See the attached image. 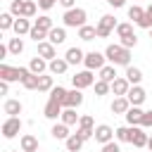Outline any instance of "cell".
Here are the masks:
<instances>
[{
  "label": "cell",
  "mask_w": 152,
  "mask_h": 152,
  "mask_svg": "<svg viewBox=\"0 0 152 152\" xmlns=\"http://www.w3.org/2000/svg\"><path fill=\"white\" fill-rule=\"evenodd\" d=\"M142 114H145V112H142L140 107L131 104V109H128V112H126L124 116H126V121H128L131 126H140V121H142Z\"/></svg>",
  "instance_id": "obj_15"
},
{
  "label": "cell",
  "mask_w": 152,
  "mask_h": 152,
  "mask_svg": "<svg viewBox=\"0 0 152 152\" xmlns=\"http://www.w3.org/2000/svg\"><path fill=\"white\" fill-rule=\"evenodd\" d=\"M104 57H107V59H109L114 66H131V50H128V48H124L121 43L107 45Z\"/></svg>",
  "instance_id": "obj_1"
},
{
  "label": "cell",
  "mask_w": 152,
  "mask_h": 152,
  "mask_svg": "<svg viewBox=\"0 0 152 152\" xmlns=\"http://www.w3.org/2000/svg\"><path fill=\"white\" fill-rule=\"evenodd\" d=\"M102 152H121V150H119V145H116L114 140H109V142L102 145Z\"/></svg>",
  "instance_id": "obj_46"
},
{
  "label": "cell",
  "mask_w": 152,
  "mask_h": 152,
  "mask_svg": "<svg viewBox=\"0 0 152 152\" xmlns=\"http://www.w3.org/2000/svg\"><path fill=\"white\" fill-rule=\"evenodd\" d=\"M138 26H140V28H152V5L145 10V17L138 21Z\"/></svg>",
  "instance_id": "obj_38"
},
{
  "label": "cell",
  "mask_w": 152,
  "mask_h": 152,
  "mask_svg": "<svg viewBox=\"0 0 152 152\" xmlns=\"http://www.w3.org/2000/svg\"><path fill=\"white\" fill-rule=\"evenodd\" d=\"M128 109H131V100H128L126 95L114 97V102H112V112H114V114H126Z\"/></svg>",
  "instance_id": "obj_12"
},
{
  "label": "cell",
  "mask_w": 152,
  "mask_h": 152,
  "mask_svg": "<svg viewBox=\"0 0 152 152\" xmlns=\"http://www.w3.org/2000/svg\"><path fill=\"white\" fill-rule=\"evenodd\" d=\"M131 33H133V26H131V24H119V26H116V36H119V38L131 36Z\"/></svg>",
  "instance_id": "obj_41"
},
{
  "label": "cell",
  "mask_w": 152,
  "mask_h": 152,
  "mask_svg": "<svg viewBox=\"0 0 152 152\" xmlns=\"http://www.w3.org/2000/svg\"><path fill=\"white\" fill-rule=\"evenodd\" d=\"M78 126H81V128H93V116H88V114L81 116V119H78Z\"/></svg>",
  "instance_id": "obj_44"
},
{
  "label": "cell",
  "mask_w": 152,
  "mask_h": 152,
  "mask_svg": "<svg viewBox=\"0 0 152 152\" xmlns=\"http://www.w3.org/2000/svg\"><path fill=\"white\" fill-rule=\"evenodd\" d=\"M36 26H40V28H45V31H50V28H55V26H52V19H50L48 14H43V17H38V19H36Z\"/></svg>",
  "instance_id": "obj_40"
},
{
  "label": "cell",
  "mask_w": 152,
  "mask_h": 152,
  "mask_svg": "<svg viewBox=\"0 0 152 152\" xmlns=\"http://www.w3.org/2000/svg\"><path fill=\"white\" fill-rule=\"evenodd\" d=\"M28 36H31V38H33L36 43H40V40H45V38H48V31L33 24V28H31V33H28Z\"/></svg>",
  "instance_id": "obj_36"
},
{
  "label": "cell",
  "mask_w": 152,
  "mask_h": 152,
  "mask_svg": "<svg viewBox=\"0 0 152 152\" xmlns=\"http://www.w3.org/2000/svg\"><path fill=\"white\" fill-rule=\"evenodd\" d=\"M64 142H66V150H69V152H78V150L83 147V142H86V140H81V138L74 133V135H69Z\"/></svg>",
  "instance_id": "obj_30"
},
{
  "label": "cell",
  "mask_w": 152,
  "mask_h": 152,
  "mask_svg": "<svg viewBox=\"0 0 152 152\" xmlns=\"http://www.w3.org/2000/svg\"><path fill=\"white\" fill-rule=\"evenodd\" d=\"M147 147H150V150H152V135H150V140H147Z\"/></svg>",
  "instance_id": "obj_51"
},
{
  "label": "cell",
  "mask_w": 152,
  "mask_h": 152,
  "mask_svg": "<svg viewBox=\"0 0 152 152\" xmlns=\"http://www.w3.org/2000/svg\"><path fill=\"white\" fill-rule=\"evenodd\" d=\"M62 109H64V104L57 100V97H48V104H45V116L48 119H57V116H62Z\"/></svg>",
  "instance_id": "obj_7"
},
{
  "label": "cell",
  "mask_w": 152,
  "mask_h": 152,
  "mask_svg": "<svg viewBox=\"0 0 152 152\" xmlns=\"http://www.w3.org/2000/svg\"><path fill=\"white\" fill-rule=\"evenodd\" d=\"M21 150H24V152H36V150H38V140H36L33 135H28V133L21 135Z\"/></svg>",
  "instance_id": "obj_28"
},
{
  "label": "cell",
  "mask_w": 152,
  "mask_h": 152,
  "mask_svg": "<svg viewBox=\"0 0 152 152\" xmlns=\"http://www.w3.org/2000/svg\"><path fill=\"white\" fill-rule=\"evenodd\" d=\"M5 114H10V116L21 114V102H19V100H7V102H5Z\"/></svg>",
  "instance_id": "obj_32"
},
{
  "label": "cell",
  "mask_w": 152,
  "mask_h": 152,
  "mask_svg": "<svg viewBox=\"0 0 152 152\" xmlns=\"http://www.w3.org/2000/svg\"><path fill=\"white\" fill-rule=\"evenodd\" d=\"M7 83H10V81H0V93H2V95H7V90H10Z\"/></svg>",
  "instance_id": "obj_49"
},
{
  "label": "cell",
  "mask_w": 152,
  "mask_h": 152,
  "mask_svg": "<svg viewBox=\"0 0 152 152\" xmlns=\"http://www.w3.org/2000/svg\"><path fill=\"white\" fill-rule=\"evenodd\" d=\"M36 10H38V5H36L33 0H24V7H21V17L31 19V17L36 14Z\"/></svg>",
  "instance_id": "obj_34"
},
{
  "label": "cell",
  "mask_w": 152,
  "mask_h": 152,
  "mask_svg": "<svg viewBox=\"0 0 152 152\" xmlns=\"http://www.w3.org/2000/svg\"><path fill=\"white\" fill-rule=\"evenodd\" d=\"M74 2H76V0H59V5H62V7H66V10H71V7H74Z\"/></svg>",
  "instance_id": "obj_50"
},
{
  "label": "cell",
  "mask_w": 152,
  "mask_h": 152,
  "mask_svg": "<svg viewBox=\"0 0 152 152\" xmlns=\"http://www.w3.org/2000/svg\"><path fill=\"white\" fill-rule=\"evenodd\" d=\"M128 90H131V83H128V78H126V76H124V78H114V81H112V93H114L116 97H119V95H126Z\"/></svg>",
  "instance_id": "obj_14"
},
{
  "label": "cell",
  "mask_w": 152,
  "mask_h": 152,
  "mask_svg": "<svg viewBox=\"0 0 152 152\" xmlns=\"http://www.w3.org/2000/svg\"><path fill=\"white\" fill-rule=\"evenodd\" d=\"M7 48H10V55H19V52H24V40H21L19 36H17V38H10Z\"/></svg>",
  "instance_id": "obj_33"
},
{
  "label": "cell",
  "mask_w": 152,
  "mask_h": 152,
  "mask_svg": "<svg viewBox=\"0 0 152 152\" xmlns=\"http://www.w3.org/2000/svg\"><path fill=\"white\" fill-rule=\"evenodd\" d=\"M121 45H124V48H128V50H131V48H135V45H138V38H135V33H131V36H124V38H121Z\"/></svg>",
  "instance_id": "obj_42"
},
{
  "label": "cell",
  "mask_w": 152,
  "mask_h": 152,
  "mask_svg": "<svg viewBox=\"0 0 152 152\" xmlns=\"http://www.w3.org/2000/svg\"><path fill=\"white\" fill-rule=\"evenodd\" d=\"M55 2H59V0H38V7L40 10H50V7H55Z\"/></svg>",
  "instance_id": "obj_47"
},
{
  "label": "cell",
  "mask_w": 152,
  "mask_h": 152,
  "mask_svg": "<svg viewBox=\"0 0 152 152\" xmlns=\"http://www.w3.org/2000/svg\"><path fill=\"white\" fill-rule=\"evenodd\" d=\"M133 133H135V126H121V128L114 131V138L119 142H131L133 140Z\"/></svg>",
  "instance_id": "obj_16"
},
{
  "label": "cell",
  "mask_w": 152,
  "mask_h": 152,
  "mask_svg": "<svg viewBox=\"0 0 152 152\" xmlns=\"http://www.w3.org/2000/svg\"><path fill=\"white\" fill-rule=\"evenodd\" d=\"M38 81H40V76H38V74H33V71H28V74L24 76V81H21V83H24V88H26V90H38Z\"/></svg>",
  "instance_id": "obj_27"
},
{
  "label": "cell",
  "mask_w": 152,
  "mask_h": 152,
  "mask_svg": "<svg viewBox=\"0 0 152 152\" xmlns=\"http://www.w3.org/2000/svg\"><path fill=\"white\" fill-rule=\"evenodd\" d=\"M12 152H24V150H12Z\"/></svg>",
  "instance_id": "obj_52"
},
{
  "label": "cell",
  "mask_w": 152,
  "mask_h": 152,
  "mask_svg": "<svg viewBox=\"0 0 152 152\" xmlns=\"http://www.w3.org/2000/svg\"><path fill=\"white\" fill-rule=\"evenodd\" d=\"M55 86H52V76H43L40 74V81H38V90L40 93H50Z\"/></svg>",
  "instance_id": "obj_35"
},
{
  "label": "cell",
  "mask_w": 152,
  "mask_h": 152,
  "mask_svg": "<svg viewBox=\"0 0 152 152\" xmlns=\"http://www.w3.org/2000/svg\"><path fill=\"white\" fill-rule=\"evenodd\" d=\"M95 140H97L100 145H104V142L114 140V131H112V126H107V124H100V126L95 128Z\"/></svg>",
  "instance_id": "obj_9"
},
{
  "label": "cell",
  "mask_w": 152,
  "mask_h": 152,
  "mask_svg": "<svg viewBox=\"0 0 152 152\" xmlns=\"http://www.w3.org/2000/svg\"><path fill=\"white\" fill-rule=\"evenodd\" d=\"M21 7H24V0H12V5H10V12H12L14 17H21Z\"/></svg>",
  "instance_id": "obj_43"
},
{
  "label": "cell",
  "mask_w": 152,
  "mask_h": 152,
  "mask_svg": "<svg viewBox=\"0 0 152 152\" xmlns=\"http://www.w3.org/2000/svg\"><path fill=\"white\" fill-rule=\"evenodd\" d=\"M50 133H52L55 140H66V138H69V126H66V124H55Z\"/></svg>",
  "instance_id": "obj_24"
},
{
  "label": "cell",
  "mask_w": 152,
  "mask_h": 152,
  "mask_svg": "<svg viewBox=\"0 0 152 152\" xmlns=\"http://www.w3.org/2000/svg\"><path fill=\"white\" fill-rule=\"evenodd\" d=\"M126 97L131 100V104H135V107H140V104L145 102V97H147V95H145V90H142L140 86H133V88H131V90L126 93Z\"/></svg>",
  "instance_id": "obj_11"
},
{
  "label": "cell",
  "mask_w": 152,
  "mask_h": 152,
  "mask_svg": "<svg viewBox=\"0 0 152 152\" xmlns=\"http://www.w3.org/2000/svg\"><path fill=\"white\" fill-rule=\"evenodd\" d=\"M38 55H40L43 59H55V57H57L55 45H52L50 40H40V43H38Z\"/></svg>",
  "instance_id": "obj_13"
},
{
  "label": "cell",
  "mask_w": 152,
  "mask_h": 152,
  "mask_svg": "<svg viewBox=\"0 0 152 152\" xmlns=\"http://www.w3.org/2000/svg\"><path fill=\"white\" fill-rule=\"evenodd\" d=\"M100 78L107 81V83H112V81L116 78V66H114V64H104V66L100 69Z\"/></svg>",
  "instance_id": "obj_26"
},
{
  "label": "cell",
  "mask_w": 152,
  "mask_h": 152,
  "mask_svg": "<svg viewBox=\"0 0 152 152\" xmlns=\"http://www.w3.org/2000/svg\"><path fill=\"white\" fill-rule=\"evenodd\" d=\"M48 66H50V64H45V59H43L40 55H38V57H33V59L28 62V69H31L33 74H38V76H40V74H43Z\"/></svg>",
  "instance_id": "obj_22"
},
{
  "label": "cell",
  "mask_w": 152,
  "mask_h": 152,
  "mask_svg": "<svg viewBox=\"0 0 152 152\" xmlns=\"http://www.w3.org/2000/svg\"><path fill=\"white\" fill-rule=\"evenodd\" d=\"M62 104H64V107H74V109H76V107H81V104H83V95H81V90H78V88L69 90Z\"/></svg>",
  "instance_id": "obj_10"
},
{
  "label": "cell",
  "mask_w": 152,
  "mask_h": 152,
  "mask_svg": "<svg viewBox=\"0 0 152 152\" xmlns=\"http://www.w3.org/2000/svg\"><path fill=\"white\" fill-rule=\"evenodd\" d=\"M86 17H88V14H86V10H83V7H71V10H66V12H64V17H62V19H64V26H71V28H76V26H78V28H81V26L86 24Z\"/></svg>",
  "instance_id": "obj_2"
},
{
  "label": "cell",
  "mask_w": 152,
  "mask_h": 152,
  "mask_svg": "<svg viewBox=\"0 0 152 152\" xmlns=\"http://www.w3.org/2000/svg\"><path fill=\"white\" fill-rule=\"evenodd\" d=\"M95 36H97V28H95V26H88V24H83V26L78 28V38H81V40H93Z\"/></svg>",
  "instance_id": "obj_29"
},
{
  "label": "cell",
  "mask_w": 152,
  "mask_h": 152,
  "mask_svg": "<svg viewBox=\"0 0 152 152\" xmlns=\"http://www.w3.org/2000/svg\"><path fill=\"white\" fill-rule=\"evenodd\" d=\"M109 90H112V83H107V81H102V78H100V81H95V95H100V97H102V95H107Z\"/></svg>",
  "instance_id": "obj_37"
},
{
  "label": "cell",
  "mask_w": 152,
  "mask_h": 152,
  "mask_svg": "<svg viewBox=\"0 0 152 152\" xmlns=\"http://www.w3.org/2000/svg\"><path fill=\"white\" fill-rule=\"evenodd\" d=\"M71 83H74V88L83 90V88H88V86H93V83H95V76H93V71H90V69H86V71H78L76 76H71Z\"/></svg>",
  "instance_id": "obj_5"
},
{
  "label": "cell",
  "mask_w": 152,
  "mask_h": 152,
  "mask_svg": "<svg viewBox=\"0 0 152 152\" xmlns=\"http://www.w3.org/2000/svg\"><path fill=\"white\" fill-rule=\"evenodd\" d=\"M126 78H128L131 86H138V83L142 81V71H140L138 66H126Z\"/></svg>",
  "instance_id": "obj_23"
},
{
  "label": "cell",
  "mask_w": 152,
  "mask_h": 152,
  "mask_svg": "<svg viewBox=\"0 0 152 152\" xmlns=\"http://www.w3.org/2000/svg\"><path fill=\"white\" fill-rule=\"evenodd\" d=\"M140 126H142V128H150V126H152V109L142 114V121H140Z\"/></svg>",
  "instance_id": "obj_45"
},
{
  "label": "cell",
  "mask_w": 152,
  "mask_h": 152,
  "mask_svg": "<svg viewBox=\"0 0 152 152\" xmlns=\"http://www.w3.org/2000/svg\"><path fill=\"white\" fill-rule=\"evenodd\" d=\"M66 66H69V62H66V59L55 57V59H50V66H48V69H50V74H57V76H59V74H64V71H66Z\"/></svg>",
  "instance_id": "obj_20"
},
{
  "label": "cell",
  "mask_w": 152,
  "mask_h": 152,
  "mask_svg": "<svg viewBox=\"0 0 152 152\" xmlns=\"http://www.w3.org/2000/svg\"><path fill=\"white\" fill-rule=\"evenodd\" d=\"M147 140H150V135H147L142 128H138V126H135V133H133V140H131V142L140 150V147H147Z\"/></svg>",
  "instance_id": "obj_21"
},
{
  "label": "cell",
  "mask_w": 152,
  "mask_h": 152,
  "mask_svg": "<svg viewBox=\"0 0 152 152\" xmlns=\"http://www.w3.org/2000/svg\"><path fill=\"white\" fill-rule=\"evenodd\" d=\"M59 119H62V124H66V126H74V124H78V119H81V116L76 114V109H74V107H64Z\"/></svg>",
  "instance_id": "obj_18"
},
{
  "label": "cell",
  "mask_w": 152,
  "mask_h": 152,
  "mask_svg": "<svg viewBox=\"0 0 152 152\" xmlns=\"http://www.w3.org/2000/svg\"><path fill=\"white\" fill-rule=\"evenodd\" d=\"M107 5H112V7H124L126 0H107Z\"/></svg>",
  "instance_id": "obj_48"
},
{
  "label": "cell",
  "mask_w": 152,
  "mask_h": 152,
  "mask_svg": "<svg viewBox=\"0 0 152 152\" xmlns=\"http://www.w3.org/2000/svg\"><path fill=\"white\" fill-rule=\"evenodd\" d=\"M104 59H107V57H104L102 52L93 50V52H88V55H86L83 64H86V69H90V71H93V69H102V66H104Z\"/></svg>",
  "instance_id": "obj_6"
},
{
  "label": "cell",
  "mask_w": 152,
  "mask_h": 152,
  "mask_svg": "<svg viewBox=\"0 0 152 152\" xmlns=\"http://www.w3.org/2000/svg\"><path fill=\"white\" fill-rule=\"evenodd\" d=\"M150 38H152V28H150Z\"/></svg>",
  "instance_id": "obj_53"
},
{
  "label": "cell",
  "mask_w": 152,
  "mask_h": 152,
  "mask_svg": "<svg viewBox=\"0 0 152 152\" xmlns=\"http://www.w3.org/2000/svg\"><path fill=\"white\" fill-rule=\"evenodd\" d=\"M48 40H50L52 45H62V43L66 40V31H64V28H59V26H55V28H50V31H48Z\"/></svg>",
  "instance_id": "obj_17"
},
{
  "label": "cell",
  "mask_w": 152,
  "mask_h": 152,
  "mask_svg": "<svg viewBox=\"0 0 152 152\" xmlns=\"http://www.w3.org/2000/svg\"><path fill=\"white\" fill-rule=\"evenodd\" d=\"M31 28H33V26L28 24L26 17H19V19L14 21V33H17V36H21V33H31Z\"/></svg>",
  "instance_id": "obj_25"
},
{
  "label": "cell",
  "mask_w": 152,
  "mask_h": 152,
  "mask_svg": "<svg viewBox=\"0 0 152 152\" xmlns=\"http://www.w3.org/2000/svg\"><path fill=\"white\" fill-rule=\"evenodd\" d=\"M14 21H17V19H14L12 12H2V14H0V28H2V31L14 28Z\"/></svg>",
  "instance_id": "obj_31"
},
{
  "label": "cell",
  "mask_w": 152,
  "mask_h": 152,
  "mask_svg": "<svg viewBox=\"0 0 152 152\" xmlns=\"http://www.w3.org/2000/svg\"><path fill=\"white\" fill-rule=\"evenodd\" d=\"M36 152H38V150H36Z\"/></svg>",
  "instance_id": "obj_54"
},
{
  "label": "cell",
  "mask_w": 152,
  "mask_h": 152,
  "mask_svg": "<svg viewBox=\"0 0 152 152\" xmlns=\"http://www.w3.org/2000/svg\"><path fill=\"white\" fill-rule=\"evenodd\" d=\"M128 17H131V19H133V21L138 24V21H140V19L145 17V10H142V7H138V5H133V7L128 10Z\"/></svg>",
  "instance_id": "obj_39"
},
{
  "label": "cell",
  "mask_w": 152,
  "mask_h": 152,
  "mask_svg": "<svg viewBox=\"0 0 152 152\" xmlns=\"http://www.w3.org/2000/svg\"><path fill=\"white\" fill-rule=\"evenodd\" d=\"M116 26H119V24H116V19H114L112 14H104V17L97 21V26H95V28H97V38H107Z\"/></svg>",
  "instance_id": "obj_4"
},
{
  "label": "cell",
  "mask_w": 152,
  "mask_h": 152,
  "mask_svg": "<svg viewBox=\"0 0 152 152\" xmlns=\"http://www.w3.org/2000/svg\"><path fill=\"white\" fill-rule=\"evenodd\" d=\"M19 131H21V121H19V116H10V119L2 124V135H5V138H14Z\"/></svg>",
  "instance_id": "obj_8"
},
{
  "label": "cell",
  "mask_w": 152,
  "mask_h": 152,
  "mask_svg": "<svg viewBox=\"0 0 152 152\" xmlns=\"http://www.w3.org/2000/svg\"><path fill=\"white\" fill-rule=\"evenodd\" d=\"M64 59H66L69 64H78V62H83V59H86V55H83V50H81V48H69V50H66V55H64Z\"/></svg>",
  "instance_id": "obj_19"
},
{
  "label": "cell",
  "mask_w": 152,
  "mask_h": 152,
  "mask_svg": "<svg viewBox=\"0 0 152 152\" xmlns=\"http://www.w3.org/2000/svg\"><path fill=\"white\" fill-rule=\"evenodd\" d=\"M28 71L31 69H26V66H7V64H0V81H24V76Z\"/></svg>",
  "instance_id": "obj_3"
}]
</instances>
